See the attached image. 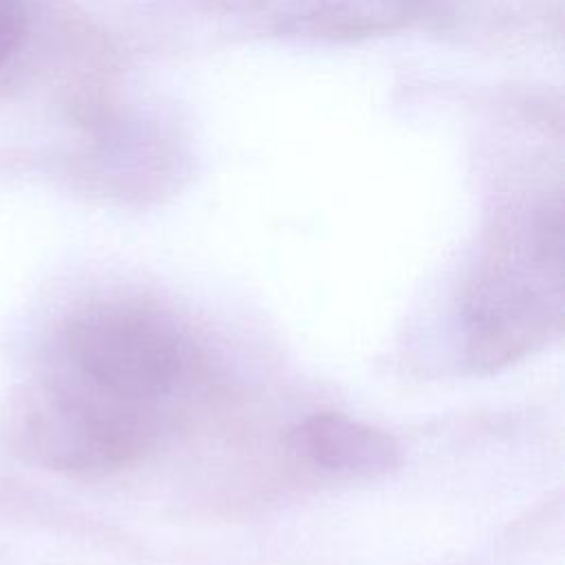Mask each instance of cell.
Segmentation results:
<instances>
[{
  "instance_id": "6da1fadb",
  "label": "cell",
  "mask_w": 565,
  "mask_h": 565,
  "mask_svg": "<svg viewBox=\"0 0 565 565\" xmlns=\"http://www.w3.org/2000/svg\"><path fill=\"white\" fill-rule=\"evenodd\" d=\"M46 364L159 419H166L168 404L188 391L201 366L194 344L172 320L121 302L73 313Z\"/></svg>"
},
{
  "instance_id": "7a4b0ae2",
  "label": "cell",
  "mask_w": 565,
  "mask_h": 565,
  "mask_svg": "<svg viewBox=\"0 0 565 565\" xmlns=\"http://www.w3.org/2000/svg\"><path fill=\"white\" fill-rule=\"evenodd\" d=\"M2 419L15 455L75 475H106L135 463L163 426V419L108 399L49 364L9 397Z\"/></svg>"
},
{
  "instance_id": "3957f363",
  "label": "cell",
  "mask_w": 565,
  "mask_h": 565,
  "mask_svg": "<svg viewBox=\"0 0 565 565\" xmlns=\"http://www.w3.org/2000/svg\"><path fill=\"white\" fill-rule=\"evenodd\" d=\"M561 269L541 260L497 265L466 289L461 322L472 371H501L545 347L561 329Z\"/></svg>"
},
{
  "instance_id": "277c9868",
  "label": "cell",
  "mask_w": 565,
  "mask_h": 565,
  "mask_svg": "<svg viewBox=\"0 0 565 565\" xmlns=\"http://www.w3.org/2000/svg\"><path fill=\"white\" fill-rule=\"evenodd\" d=\"M291 450L340 477L375 479L402 463L399 444L382 428L342 413H313L289 433Z\"/></svg>"
},
{
  "instance_id": "5b68a950",
  "label": "cell",
  "mask_w": 565,
  "mask_h": 565,
  "mask_svg": "<svg viewBox=\"0 0 565 565\" xmlns=\"http://www.w3.org/2000/svg\"><path fill=\"white\" fill-rule=\"evenodd\" d=\"M415 0H298L296 20L318 35H364L404 22Z\"/></svg>"
},
{
  "instance_id": "8992f818",
  "label": "cell",
  "mask_w": 565,
  "mask_h": 565,
  "mask_svg": "<svg viewBox=\"0 0 565 565\" xmlns=\"http://www.w3.org/2000/svg\"><path fill=\"white\" fill-rule=\"evenodd\" d=\"M26 26L22 0H0V66L20 46Z\"/></svg>"
}]
</instances>
